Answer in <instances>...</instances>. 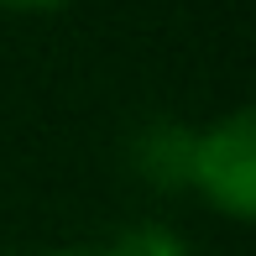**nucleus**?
Returning <instances> with one entry per match:
<instances>
[{"label":"nucleus","instance_id":"3","mask_svg":"<svg viewBox=\"0 0 256 256\" xmlns=\"http://www.w3.org/2000/svg\"><path fill=\"white\" fill-rule=\"evenodd\" d=\"M104 256H194V251H188V240H183L178 230H168V225H131V230L115 236V246Z\"/></svg>","mask_w":256,"mask_h":256},{"label":"nucleus","instance_id":"4","mask_svg":"<svg viewBox=\"0 0 256 256\" xmlns=\"http://www.w3.org/2000/svg\"><path fill=\"white\" fill-rule=\"evenodd\" d=\"M0 6H16V10H52V6H68V0H0Z\"/></svg>","mask_w":256,"mask_h":256},{"label":"nucleus","instance_id":"1","mask_svg":"<svg viewBox=\"0 0 256 256\" xmlns=\"http://www.w3.org/2000/svg\"><path fill=\"white\" fill-rule=\"evenodd\" d=\"M188 183L236 220L256 214V115L251 110H230L209 131H194Z\"/></svg>","mask_w":256,"mask_h":256},{"label":"nucleus","instance_id":"2","mask_svg":"<svg viewBox=\"0 0 256 256\" xmlns=\"http://www.w3.org/2000/svg\"><path fill=\"white\" fill-rule=\"evenodd\" d=\"M136 168H142L152 183H162V188L188 183V168H194V131H183L178 120L146 126L142 142H136Z\"/></svg>","mask_w":256,"mask_h":256},{"label":"nucleus","instance_id":"5","mask_svg":"<svg viewBox=\"0 0 256 256\" xmlns=\"http://www.w3.org/2000/svg\"><path fill=\"white\" fill-rule=\"evenodd\" d=\"M58 256H89V251H58Z\"/></svg>","mask_w":256,"mask_h":256}]
</instances>
